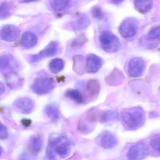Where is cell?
Segmentation results:
<instances>
[{"mask_svg": "<svg viewBox=\"0 0 160 160\" xmlns=\"http://www.w3.org/2000/svg\"><path fill=\"white\" fill-rule=\"evenodd\" d=\"M120 119L125 129L136 130L142 127L145 123V112L140 107L126 109L120 113Z\"/></svg>", "mask_w": 160, "mask_h": 160, "instance_id": "1", "label": "cell"}, {"mask_svg": "<svg viewBox=\"0 0 160 160\" xmlns=\"http://www.w3.org/2000/svg\"><path fill=\"white\" fill-rule=\"evenodd\" d=\"M71 147V142L65 136L50 137L46 150V156L52 160L55 158L56 155L64 158L69 155Z\"/></svg>", "mask_w": 160, "mask_h": 160, "instance_id": "2", "label": "cell"}, {"mask_svg": "<svg viewBox=\"0 0 160 160\" xmlns=\"http://www.w3.org/2000/svg\"><path fill=\"white\" fill-rule=\"evenodd\" d=\"M99 41L102 49L108 53L117 52L121 46L118 38L110 31L102 32L99 36Z\"/></svg>", "mask_w": 160, "mask_h": 160, "instance_id": "3", "label": "cell"}, {"mask_svg": "<svg viewBox=\"0 0 160 160\" xmlns=\"http://www.w3.org/2000/svg\"><path fill=\"white\" fill-rule=\"evenodd\" d=\"M55 85L53 78L48 75H41L35 80L32 89L37 95H46L52 92Z\"/></svg>", "mask_w": 160, "mask_h": 160, "instance_id": "4", "label": "cell"}, {"mask_svg": "<svg viewBox=\"0 0 160 160\" xmlns=\"http://www.w3.org/2000/svg\"><path fill=\"white\" fill-rule=\"evenodd\" d=\"M149 147L146 143L139 142L132 145L127 154L128 160H142L147 157L149 154Z\"/></svg>", "mask_w": 160, "mask_h": 160, "instance_id": "5", "label": "cell"}, {"mask_svg": "<svg viewBox=\"0 0 160 160\" xmlns=\"http://www.w3.org/2000/svg\"><path fill=\"white\" fill-rule=\"evenodd\" d=\"M139 21L137 19L129 18L125 19L120 24L119 32L121 35L126 39L134 37L139 29Z\"/></svg>", "mask_w": 160, "mask_h": 160, "instance_id": "6", "label": "cell"}, {"mask_svg": "<svg viewBox=\"0 0 160 160\" xmlns=\"http://www.w3.org/2000/svg\"><path fill=\"white\" fill-rule=\"evenodd\" d=\"M60 49V44L56 41H51L47 47L37 54L31 56V61L32 63H37L42 59L52 57L56 55Z\"/></svg>", "mask_w": 160, "mask_h": 160, "instance_id": "7", "label": "cell"}, {"mask_svg": "<svg viewBox=\"0 0 160 160\" xmlns=\"http://www.w3.org/2000/svg\"><path fill=\"white\" fill-rule=\"evenodd\" d=\"M146 68V63L141 57H134L130 61L128 65V73L132 78L141 77Z\"/></svg>", "mask_w": 160, "mask_h": 160, "instance_id": "8", "label": "cell"}, {"mask_svg": "<svg viewBox=\"0 0 160 160\" xmlns=\"http://www.w3.org/2000/svg\"><path fill=\"white\" fill-rule=\"evenodd\" d=\"M20 30L12 24L5 25L0 31V39L7 42H13L19 37Z\"/></svg>", "mask_w": 160, "mask_h": 160, "instance_id": "9", "label": "cell"}, {"mask_svg": "<svg viewBox=\"0 0 160 160\" xmlns=\"http://www.w3.org/2000/svg\"><path fill=\"white\" fill-rule=\"evenodd\" d=\"M102 64L103 61L100 57L93 54H89L86 57V71L88 73H96L100 69Z\"/></svg>", "mask_w": 160, "mask_h": 160, "instance_id": "10", "label": "cell"}, {"mask_svg": "<svg viewBox=\"0 0 160 160\" xmlns=\"http://www.w3.org/2000/svg\"><path fill=\"white\" fill-rule=\"evenodd\" d=\"M91 23L90 18L85 13H79L75 15L71 20L70 24L74 31H80L88 27Z\"/></svg>", "mask_w": 160, "mask_h": 160, "instance_id": "11", "label": "cell"}, {"mask_svg": "<svg viewBox=\"0 0 160 160\" xmlns=\"http://www.w3.org/2000/svg\"><path fill=\"white\" fill-rule=\"evenodd\" d=\"M99 143L104 149H112L117 145L118 140L113 133L106 131L101 134Z\"/></svg>", "mask_w": 160, "mask_h": 160, "instance_id": "12", "label": "cell"}, {"mask_svg": "<svg viewBox=\"0 0 160 160\" xmlns=\"http://www.w3.org/2000/svg\"><path fill=\"white\" fill-rule=\"evenodd\" d=\"M15 105L22 113L24 114L31 113L33 111L35 107L34 101L28 97L19 99L15 102Z\"/></svg>", "mask_w": 160, "mask_h": 160, "instance_id": "13", "label": "cell"}, {"mask_svg": "<svg viewBox=\"0 0 160 160\" xmlns=\"http://www.w3.org/2000/svg\"><path fill=\"white\" fill-rule=\"evenodd\" d=\"M125 80L124 74L117 68H115L105 79V82L110 86L120 85Z\"/></svg>", "mask_w": 160, "mask_h": 160, "instance_id": "14", "label": "cell"}, {"mask_svg": "<svg viewBox=\"0 0 160 160\" xmlns=\"http://www.w3.org/2000/svg\"><path fill=\"white\" fill-rule=\"evenodd\" d=\"M37 42V37L32 32H25L22 34L21 39L22 46L26 49L33 48L36 45Z\"/></svg>", "mask_w": 160, "mask_h": 160, "instance_id": "15", "label": "cell"}, {"mask_svg": "<svg viewBox=\"0 0 160 160\" xmlns=\"http://www.w3.org/2000/svg\"><path fill=\"white\" fill-rule=\"evenodd\" d=\"M86 91L88 95L91 98L97 96L101 90L99 82L96 80H90L87 83Z\"/></svg>", "mask_w": 160, "mask_h": 160, "instance_id": "16", "label": "cell"}, {"mask_svg": "<svg viewBox=\"0 0 160 160\" xmlns=\"http://www.w3.org/2000/svg\"><path fill=\"white\" fill-rule=\"evenodd\" d=\"M45 114L52 121H57L60 117V111L59 107L54 104H49L44 110Z\"/></svg>", "mask_w": 160, "mask_h": 160, "instance_id": "17", "label": "cell"}, {"mask_svg": "<svg viewBox=\"0 0 160 160\" xmlns=\"http://www.w3.org/2000/svg\"><path fill=\"white\" fill-rule=\"evenodd\" d=\"M73 70L77 74L82 75L84 73L85 63L82 55H76L73 57Z\"/></svg>", "mask_w": 160, "mask_h": 160, "instance_id": "18", "label": "cell"}, {"mask_svg": "<svg viewBox=\"0 0 160 160\" xmlns=\"http://www.w3.org/2000/svg\"><path fill=\"white\" fill-rule=\"evenodd\" d=\"M135 9L140 13L146 14L151 10L153 7V2L148 0H137L134 1Z\"/></svg>", "mask_w": 160, "mask_h": 160, "instance_id": "19", "label": "cell"}, {"mask_svg": "<svg viewBox=\"0 0 160 160\" xmlns=\"http://www.w3.org/2000/svg\"><path fill=\"white\" fill-rule=\"evenodd\" d=\"M50 6L52 10L57 12L64 11L71 5V1L68 0H52L49 1Z\"/></svg>", "mask_w": 160, "mask_h": 160, "instance_id": "20", "label": "cell"}, {"mask_svg": "<svg viewBox=\"0 0 160 160\" xmlns=\"http://www.w3.org/2000/svg\"><path fill=\"white\" fill-rule=\"evenodd\" d=\"M43 144L42 138L38 136L32 137L29 143V149L32 153H39L42 149Z\"/></svg>", "mask_w": 160, "mask_h": 160, "instance_id": "21", "label": "cell"}, {"mask_svg": "<svg viewBox=\"0 0 160 160\" xmlns=\"http://www.w3.org/2000/svg\"><path fill=\"white\" fill-rule=\"evenodd\" d=\"M65 67V62L62 59L55 58L50 62V70L53 73H58L62 71Z\"/></svg>", "mask_w": 160, "mask_h": 160, "instance_id": "22", "label": "cell"}, {"mask_svg": "<svg viewBox=\"0 0 160 160\" xmlns=\"http://www.w3.org/2000/svg\"><path fill=\"white\" fill-rule=\"evenodd\" d=\"M13 6L10 3L3 2L0 4V19L8 18L12 14Z\"/></svg>", "mask_w": 160, "mask_h": 160, "instance_id": "23", "label": "cell"}, {"mask_svg": "<svg viewBox=\"0 0 160 160\" xmlns=\"http://www.w3.org/2000/svg\"><path fill=\"white\" fill-rule=\"evenodd\" d=\"M65 95L68 98L77 103H82L83 101L82 95L78 90L69 89L66 92Z\"/></svg>", "mask_w": 160, "mask_h": 160, "instance_id": "24", "label": "cell"}, {"mask_svg": "<svg viewBox=\"0 0 160 160\" xmlns=\"http://www.w3.org/2000/svg\"><path fill=\"white\" fill-rule=\"evenodd\" d=\"M150 147L157 156H160V133L154 135L150 140Z\"/></svg>", "mask_w": 160, "mask_h": 160, "instance_id": "25", "label": "cell"}, {"mask_svg": "<svg viewBox=\"0 0 160 160\" xmlns=\"http://www.w3.org/2000/svg\"><path fill=\"white\" fill-rule=\"evenodd\" d=\"M146 38L151 41H160V26H155L150 29L147 35Z\"/></svg>", "mask_w": 160, "mask_h": 160, "instance_id": "26", "label": "cell"}, {"mask_svg": "<svg viewBox=\"0 0 160 160\" xmlns=\"http://www.w3.org/2000/svg\"><path fill=\"white\" fill-rule=\"evenodd\" d=\"M116 118V114L112 111H108L102 113L100 117L101 123H107L109 121L114 120Z\"/></svg>", "mask_w": 160, "mask_h": 160, "instance_id": "27", "label": "cell"}, {"mask_svg": "<svg viewBox=\"0 0 160 160\" xmlns=\"http://www.w3.org/2000/svg\"><path fill=\"white\" fill-rule=\"evenodd\" d=\"M87 41L86 36L83 34H82L72 40L71 45L73 48H79L83 46Z\"/></svg>", "mask_w": 160, "mask_h": 160, "instance_id": "28", "label": "cell"}, {"mask_svg": "<svg viewBox=\"0 0 160 160\" xmlns=\"http://www.w3.org/2000/svg\"><path fill=\"white\" fill-rule=\"evenodd\" d=\"M91 14L93 18L97 19L100 20L103 18V13L102 9L98 6L93 7L91 8Z\"/></svg>", "mask_w": 160, "mask_h": 160, "instance_id": "29", "label": "cell"}, {"mask_svg": "<svg viewBox=\"0 0 160 160\" xmlns=\"http://www.w3.org/2000/svg\"><path fill=\"white\" fill-rule=\"evenodd\" d=\"M8 136L7 129L5 126L0 124V140H4Z\"/></svg>", "mask_w": 160, "mask_h": 160, "instance_id": "30", "label": "cell"}, {"mask_svg": "<svg viewBox=\"0 0 160 160\" xmlns=\"http://www.w3.org/2000/svg\"><path fill=\"white\" fill-rule=\"evenodd\" d=\"M9 64L8 59L5 56H0V69H3L7 67Z\"/></svg>", "mask_w": 160, "mask_h": 160, "instance_id": "31", "label": "cell"}, {"mask_svg": "<svg viewBox=\"0 0 160 160\" xmlns=\"http://www.w3.org/2000/svg\"><path fill=\"white\" fill-rule=\"evenodd\" d=\"M22 124H23L25 126L28 127L29 126L31 125L32 122H31V120H29V119H23V120H22Z\"/></svg>", "mask_w": 160, "mask_h": 160, "instance_id": "32", "label": "cell"}, {"mask_svg": "<svg viewBox=\"0 0 160 160\" xmlns=\"http://www.w3.org/2000/svg\"><path fill=\"white\" fill-rule=\"evenodd\" d=\"M5 90V88L4 85L2 83L0 82V95L4 93Z\"/></svg>", "mask_w": 160, "mask_h": 160, "instance_id": "33", "label": "cell"}, {"mask_svg": "<svg viewBox=\"0 0 160 160\" xmlns=\"http://www.w3.org/2000/svg\"><path fill=\"white\" fill-rule=\"evenodd\" d=\"M20 160H29V157L26 154H23L21 156Z\"/></svg>", "mask_w": 160, "mask_h": 160, "instance_id": "34", "label": "cell"}, {"mask_svg": "<svg viewBox=\"0 0 160 160\" xmlns=\"http://www.w3.org/2000/svg\"><path fill=\"white\" fill-rule=\"evenodd\" d=\"M159 115L158 113L156 112H152L150 113V116L151 118H155V117H158V116Z\"/></svg>", "mask_w": 160, "mask_h": 160, "instance_id": "35", "label": "cell"}, {"mask_svg": "<svg viewBox=\"0 0 160 160\" xmlns=\"http://www.w3.org/2000/svg\"><path fill=\"white\" fill-rule=\"evenodd\" d=\"M123 1H109V2L111 3H112V4H119L123 2Z\"/></svg>", "mask_w": 160, "mask_h": 160, "instance_id": "36", "label": "cell"}, {"mask_svg": "<svg viewBox=\"0 0 160 160\" xmlns=\"http://www.w3.org/2000/svg\"><path fill=\"white\" fill-rule=\"evenodd\" d=\"M2 148L0 146V157H1V155H2Z\"/></svg>", "mask_w": 160, "mask_h": 160, "instance_id": "37", "label": "cell"}]
</instances>
